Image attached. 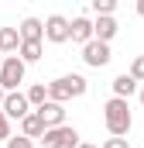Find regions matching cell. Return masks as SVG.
<instances>
[{"instance_id": "18", "label": "cell", "mask_w": 144, "mask_h": 148, "mask_svg": "<svg viewBox=\"0 0 144 148\" xmlns=\"http://www.w3.org/2000/svg\"><path fill=\"white\" fill-rule=\"evenodd\" d=\"M130 79H134V83H144V55H137V59H134V62H130Z\"/></svg>"}, {"instance_id": "12", "label": "cell", "mask_w": 144, "mask_h": 148, "mask_svg": "<svg viewBox=\"0 0 144 148\" xmlns=\"http://www.w3.org/2000/svg\"><path fill=\"white\" fill-rule=\"evenodd\" d=\"M41 134H45V124H41L38 110H31L24 121H21V138H28V141H31V138H41Z\"/></svg>"}, {"instance_id": "23", "label": "cell", "mask_w": 144, "mask_h": 148, "mask_svg": "<svg viewBox=\"0 0 144 148\" xmlns=\"http://www.w3.org/2000/svg\"><path fill=\"white\" fill-rule=\"evenodd\" d=\"M79 148H100V145H89V141H79Z\"/></svg>"}, {"instance_id": "6", "label": "cell", "mask_w": 144, "mask_h": 148, "mask_svg": "<svg viewBox=\"0 0 144 148\" xmlns=\"http://www.w3.org/2000/svg\"><path fill=\"white\" fill-rule=\"evenodd\" d=\"M45 41H52V45H65V41H69V17L52 14V17L45 21Z\"/></svg>"}, {"instance_id": "3", "label": "cell", "mask_w": 144, "mask_h": 148, "mask_svg": "<svg viewBox=\"0 0 144 148\" xmlns=\"http://www.w3.org/2000/svg\"><path fill=\"white\" fill-rule=\"evenodd\" d=\"M24 62L17 59V55H7L3 59V66H0V90L3 93H17V86L24 83Z\"/></svg>"}, {"instance_id": "20", "label": "cell", "mask_w": 144, "mask_h": 148, "mask_svg": "<svg viewBox=\"0 0 144 148\" xmlns=\"http://www.w3.org/2000/svg\"><path fill=\"white\" fill-rule=\"evenodd\" d=\"M103 148H130V141H127V138H107Z\"/></svg>"}, {"instance_id": "24", "label": "cell", "mask_w": 144, "mask_h": 148, "mask_svg": "<svg viewBox=\"0 0 144 148\" xmlns=\"http://www.w3.org/2000/svg\"><path fill=\"white\" fill-rule=\"evenodd\" d=\"M137 97H141V107H144V86H141V90H137Z\"/></svg>"}, {"instance_id": "14", "label": "cell", "mask_w": 144, "mask_h": 148, "mask_svg": "<svg viewBox=\"0 0 144 148\" xmlns=\"http://www.w3.org/2000/svg\"><path fill=\"white\" fill-rule=\"evenodd\" d=\"M17 48H21L17 28H0V52L3 55H17Z\"/></svg>"}, {"instance_id": "16", "label": "cell", "mask_w": 144, "mask_h": 148, "mask_svg": "<svg viewBox=\"0 0 144 148\" xmlns=\"http://www.w3.org/2000/svg\"><path fill=\"white\" fill-rule=\"evenodd\" d=\"M24 97H28V103H31V107L38 110V107H41V103L48 100V86H45V83H35V86H31V90H28Z\"/></svg>"}, {"instance_id": "10", "label": "cell", "mask_w": 144, "mask_h": 148, "mask_svg": "<svg viewBox=\"0 0 144 148\" xmlns=\"http://www.w3.org/2000/svg\"><path fill=\"white\" fill-rule=\"evenodd\" d=\"M17 35H21V41H45V21H38V17H24L21 28H17Z\"/></svg>"}, {"instance_id": "19", "label": "cell", "mask_w": 144, "mask_h": 148, "mask_svg": "<svg viewBox=\"0 0 144 148\" xmlns=\"http://www.w3.org/2000/svg\"><path fill=\"white\" fill-rule=\"evenodd\" d=\"M3 148H35V141H28V138H21V134H17V138H7Z\"/></svg>"}, {"instance_id": "8", "label": "cell", "mask_w": 144, "mask_h": 148, "mask_svg": "<svg viewBox=\"0 0 144 148\" xmlns=\"http://www.w3.org/2000/svg\"><path fill=\"white\" fill-rule=\"evenodd\" d=\"M38 117H41L45 131H48V127H62V124H65V107H62V103H52V100H45V103L38 107Z\"/></svg>"}, {"instance_id": "2", "label": "cell", "mask_w": 144, "mask_h": 148, "mask_svg": "<svg viewBox=\"0 0 144 148\" xmlns=\"http://www.w3.org/2000/svg\"><path fill=\"white\" fill-rule=\"evenodd\" d=\"M86 90H89V83H86L79 73L58 76V79L48 83V100H52V103H65V100H72V97H82Z\"/></svg>"}, {"instance_id": "22", "label": "cell", "mask_w": 144, "mask_h": 148, "mask_svg": "<svg viewBox=\"0 0 144 148\" xmlns=\"http://www.w3.org/2000/svg\"><path fill=\"white\" fill-rule=\"evenodd\" d=\"M137 14H141V17H144V0H137Z\"/></svg>"}, {"instance_id": "17", "label": "cell", "mask_w": 144, "mask_h": 148, "mask_svg": "<svg viewBox=\"0 0 144 148\" xmlns=\"http://www.w3.org/2000/svg\"><path fill=\"white\" fill-rule=\"evenodd\" d=\"M93 10H96V17H113L117 0H93Z\"/></svg>"}, {"instance_id": "13", "label": "cell", "mask_w": 144, "mask_h": 148, "mask_svg": "<svg viewBox=\"0 0 144 148\" xmlns=\"http://www.w3.org/2000/svg\"><path fill=\"white\" fill-rule=\"evenodd\" d=\"M134 93H137V83H134L127 73H120L117 79H113V97H117V100H130Z\"/></svg>"}, {"instance_id": "1", "label": "cell", "mask_w": 144, "mask_h": 148, "mask_svg": "<svg viewBox=\"0 0 144 148\" xmlns=\"http://www.w3.org/2000/svg\"><path fill=\"white\" fill-rule=\"evenodd\" d=\"M103 121H107L110 138H124V134L130 131V124H134V117H130V103L110 97L107 103H103Z\"/></svg>"}, {"instance_id": "7", "label": "cell", "mask_w": 144, "mask_h": 148, "mask_svg": "<svg viewBox=\"0 0 144 148\" xmlns=\"http://www.w3.org/2000/svg\"><path fill=\"white\" fill-rule=\"evenodd\" d=\"M0 110H3L7 121H10V117L24 121V117L31 114V103H28V97H24V93H7V97H3V103H0Z\"/></svg>"}, {"instance_id": "5", "label": "cell", "mask_w": 144, "mask_h": 148, "mask_svg": "<svg viewBox=\"0 0 144 148\" xmlns=\"http://www.w3.org/2000/svg\"><path fill=\"white\" fill-rule=\"evenodd\" d=\"M110 59H113V55H110V45H103V41H96V38H93L89 45H82V62H86V66L103 69Z\"/></svg>"}, {"instance_id": "25", "label": "cell", "mask_w": 144, "mask_h": 148, "mask_svg": "<svg viewBox=\"0 0 144 148\" xmlns=\"http://www.w3.org/2000/svg\"><path fill=\"white\" fill-rule=\"evenodd\" d=\"M3 97H7V93H3V90H0V103H3Z\"/></svg>"}, {"instance_id": "9", "label": "cell", "mask_w": 144, "mask_h": 148, "mask_svg": "<svg viewBox=\"0 0 144 148\" xmlns=\"http://www.w3.org/2000/svg\"><path fill=\"white\" fill-rule=\"evenodd\" d=\"M69 41L89 45V41H93V21H89V17H72L69 21Z\"/></svg>"}, {"instance_id": "21", "label": "cell", "mask_w": 144, "mask_h": 148, "mask_svg": "<svg viewBox=\"0 0 144 148\" xmlns=\"http://www.w3.org/2000/svg\"><path fill=\"white\" fill-rule=\"evenodd\" d=\"M10 138V121L3 117V110H0V141H7Z\"/></svg>"}, {"instance_id": "15", "label": "cell", "mask_w": 144, "mask_h": 148, "mask_svg": "<svg viewBox=\"0 0 144 148\" xmlns=\"http://www.w3.org/2000/svg\"><path fill=\"white\" fill-rule=\"evenodd\" d=\"M17 59H21L24 66H28V62H38V59H41V41H21Z\"/></svg>"}, {"instance_id": "4", "label": "cell", "mask_w": 144, "mask_h": 148, "mask_svg": "<svg viewBox=\"0 0 144 148\" xmlns=\"http://www.w3.org/2000/svg\"><path fill=\"white\" fill-rule=\"evenodd\" d=\"M41 148H79V131L62 124V127H48L41 134Z\"/></svg>"}, {"instance_id": "11", "label": "cell", "mask_w": 144, "mask_h": 148, "mask_svg": "<svg viewBox=\"0 0 144 148\" xmlns=\"http://www.w3.org/2000/svg\"><path fill=\"white\" fill-rule=\"evenodd\" d=\"M113 35H117V21H113V17H96V21H93V38H96V41L110 45Z\"/></svg>"}]
</instances>
